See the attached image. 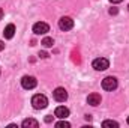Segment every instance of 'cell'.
<instances>
[{"label":"cell","instance_id":"11","mask_svg":"<svg viewBox=\"0 0 129 128\" xmlns=\"http://www.w3.org/2000/svg\"><path fill=\"white\" fill-rule=\"evenodd\" d=\"M21 127H23V128H38V127H39V122H38L36 119L29 118V119H24V121H23Z\"/></svg>","mask_w":129,"mask_h":128},{"label":"cell","instance_id":"22","mask_svg":"<svg viewBox=\"0 0 129 128\" xmlns=\"http://www.w3.org/2000/svg\"><path fill=\"white\" fill-rule=\"evenodd\" d=\"M128 9H129V5H128Z\"/></svg>","mask_w":129,"mask_h":128},{"label":"cell","instance_id":"7","mask_svg":"<svg viewBox=\"0 0 129 128\" xmlns=\"http://www.w3.org/2000/svg\"><path fill=\"white\" fill-rule=\"evenodd\" d=\"M53 96H54V99H56V101L63 102V101L68 99V92H66V89H64V88H57V89L53 92Z\"/></svg>","mask_w":129,"mask_h":128},{"label":"cell","instance_id":"3","mask_svg":"<svg viewBox=\"0 0 129 128\" xmlns=\"http://www.w3.org/2000/svg\"><path fill=\"white\" fill-rule=\"evenodd\" d=\"M93 68L96 69V71H105V69H108V66H110V62H108V59H105V57H98L93 60Z\"/></svg>","mask_w":129,"mask_h":128},{"label":"cell","instance_id":"13","mask_svg":"<svg viewBox=\"0 0 129 128\" xmlns=\"http://www.w3.org/2000/svg\"><path fill=\"white\" fill-rule=\"evenodd\" d=\"M102 127H119V122H116V121H104L102 122Z\"/></svg>","mask_w":129,"mask_h":128},{"label":"cell","instance_id":"5","mask_svg":"<svg viewBox=\"0 0 129 128\" xmlns=\"http://www.w3.org/2000/svg\"><path fill=\"white\" fill-rule=\"evenodd\" d=\"M59 27H60V30H64V32L71 30L74 27V20L71 17H62L59 20Z\"/></svg>","mask_w":129,"mask_h":128},{"label":"cell","instance_id":"10","mask_svg":"<svg viewBox=\"0 0 129 128\" xmlns=\"http://www.w3.org/2000/svg\"><path fill=\"white\" fill-rule=\"evenodd\" d=\"M3 35H5L6 39H12L14 35H15V26H14V24H8V26L5 27V30H3Z\"/></svg>","mask_w":129,"mask_h":128},{"label":"cell","instance_id":"9","mask_svg":"<svg viewBox=\"0 0 129 128\" xmlns=\"http://www.w3.org/2000/svg\"><path fill=\"white\" fill-rule=\"evenodd\" d=\"M87 102L90 104V105H93V107H96L101 104V95L99 94H90V95L87 96Z\"/></svg>","mask_w":129,"mask_h":128},{"label":"cell","instance_id":"1","mask_svg":"<svg viewBox=\"0 0 129 128\" xmlns=\"http://www.w3.org/2000/svg\"><path fill=\"white\" fill-rule=\"evenodd\" d=\"M32 105H33V109H36V110L45 109V107L48 105V99H47L45 95L36 94V95H33V98H32Z\"/></svg>","mask_w":129,"mask_h":128},{"label":"cell","instance_id":"12","mask_svg":"<svg viewBox=\"0 0 129 128\" xmlns=\"http://www.w3.org/2000/svg\"><path fill=\"white\" fill-rule=\"evenodd\" d=\"M41 44H42L44 47H47V48H48V47H53V45H54V41H53V38H44Z\"/></svg>","mask_w":129,"mask_h":128},{"label":"cell","instance_id":"14","mask_svg":"<svg viewBox=\"0 0 129 128\" xmlns=\"http://www.w3.org/2000/svg\"><path fill=\"white\" fill-rule=\"evenodd\" d=\"M56 127H57V128H69V127H71V124H69V122H66V121H60V122H57V124H56Z\"/></svg>","mask_w":129,"mask_h":128},{"label":"cell","instance_id":"8","mask_svg":"<svg viewBox=\"0 0 129 128\" xmlns=\"http://www.w3.org/2000/svg\"><path fill=\"white\" fill-rule=\"evenodd\" d=\"M54 116H57L59 119H66L69 116V109L64 107V105H59L54 112Z\"/></svg>","mask_w":129,"mask_h":128},{"label":"cell","instance_id":"21","mask_svg":"<svg viewBox=\"0 0 129 128\" xmlns=\"http://www.w3.org/2000/svg\"><path fill=\"white\" fill-rule=\"evenodd\" d=\"M128 124H129V116H128Z\"/></svg>","mask_w":129,"mask_h":128},{"label":"cell","instance_id":"6","mask_svg":"<svg viewBox=\"0 0 129 128\" xmlns=\"http://www.w3.org/2000/svg\"><path fill=\"white\" fill-rule=\"evenodd\" d=\"M33 32H35V35H45V33L50 32V26L47 23H42V21L35 23L33 24Z\"/></svg>","mask_w":129,"mask_h":128},{"label":"cell","instance_id":"18","mask_svg":"<svg viewBox=\"0 0 129 128\" xmlns=\"http://www.w3.org/2000/svg\"><path fill=\"white\" fill-rule=\"evenodd\" d=\"M45 122H51V116H47L45 118Z\"/></svg>","mask_w":129,"mask_h":128},{"label":"cell","instance_id":"4","mask_svg":"<svg viewBox=\"0 0 129 128\" xmlns=\"http://www.w3.org/2000/svg\"><path fill=\"white\" fill-rule=\"evenodd\" d=\"M36 84H38V81H36V78L32 77V75H24L21 78V86L24 89H35Z\"/></svg>","mask_w":129,"mask_h":128},{"label":"cell","instance_id":"16","mask_svg":"<svg viewBox=\"0 0 129 128\" xmlns=\"http://www.w3.org/2000/svg\"><path fill=\"white\" fill-rule=\"evenodd\" d=\"M39 56H41L42 59H45V57H48V54H47L45 51H42V53H39Z\"/></svg>","mask_w":129,"mask_h":128},{"label":"cell","instance_id":"2","mask_svg":"<svg viewBox=\"0 0 129 128\" xmlns=\"http://www.w3.org/2000/svg\"><path fill=\"white\" fill-rule=\"evenodd\" d=\"M117 78L116 77H105L104 80H102V88L105 89V91H114V89H117Z\"/></svg>","mask_w":129,"mask_h":128},{"label":"cell","instance_id":"20","mask_svg":"<svg viewBox=\"0 0 129 128\" xmlns=\"http://www.w3.org/2000/svg\"><path fill=\"white\" fill-rule=\"evenodd\" d=\"M2 18H3V9L0 8V20H2Z\"/></svg>","mask_w":129,"mask_h":128},{"label":"cell","instance_id":"19","mask_svg":"<svg viewBox=\"0 0 129 128\" xmlns=\"http://www.w3.org/2000/svg\"><path fill=\"white\" fill-rule=\"evenodd\" d=\"M111 3H120V2H123V0H110Z\"/></svg>","mask_w":129,"mask_h":128},{"label":"cell","instance_id":"17","mask_svg":"<svg viewBox=\"0 0 129 128\" xmlns=\"http://www.w3.org/2000/svg\"><path fill=\"white\" fill-rule=\"evenodd\" d=\"M3 48H5V42H3V41H2V39H0V51H2V50H3Z\"/></svg>","mask_w":129,"mask_h":128},{"label":"cell","instance_id":"15","mask_svg":"<svg viewBox=\"0 0 129 128\" xmlns=\"http://www.w3.org/2000/svg\"><path fill=\"white\" fill-rule=\"evenodd\" d=\"M117 12H119V11H117V8H111V9H110V14H111V15H116Z\"/></svg>","mask_w":129,"mask_h":128}]
</instances>
